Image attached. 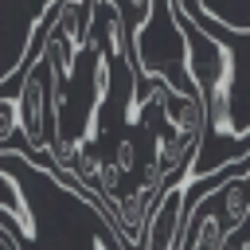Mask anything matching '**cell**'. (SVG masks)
<instances>
[{"instance_id": "2", "label": "cell", "mask_w": 250, "mask_h": 250, "mask_svg": "<svg viewBox=\"0 0 250 250\" xmlns=\"http://www.w3.org/2000/svg\"><path fill=\"white\" fill-rule=\"evenodd\" d=\"M191 188H195V180L180 176L156 195V203L148 211V223H145L141 250H180L184 246V227H188V211H191V203H188Z\"/></svg>"}, {"instance_id": "3", "label": "cell", "mask_w": 250, "mask_h": 250, "mask_svg": "<svg viewBox=\"0 0 250 250\" xmlns=\"http://www.w3.org/2000/svg\"><path fill=\"white\" fill-rule=\"evenodd\" d=\"M188 227H184V246L180 250H227V238H230V227L223 219V207H219V191H207L199 203H191L188 211Z\"/></svg>"}, {"instance_id": "4", "label": "cell", "mask_w": 250, "mask_h": 250, "mask_svg": "<svg viewBox=\"0 0 250 250\" xmlns=\"http://www.w3.org/2000/svg\"><path fill=\"white\" fill-rule=\"evenodd\" d=\"M195 20L203 16L207 23L230 31V35H250V0H191Z\"/></svg>"}, {"instance_id": "1", "label": "cell", "mask_w": 250, "mask_h": 250, "mask_svg": "<svg viewBox=\"0 0 250 250\" xmlns=\"http://www.w3.org/2000/svg\"><path fill=\"white\" fill-rule=\"evenodd\" d=\"M20 133L27 137L31 152L51 156L55 109H51V70H47V59H43V43L31 55V66L23 70V82H20Z\"/></svg>"}, {"instance_id": "5", "label": "cell", "mask_w": 250, "mask_h": 250, "mask_svg": "<svg viewBox=\"0 0 250 250\" xmlns=\"http://www.w3.org/2000/svg\"><path fill=\"white\" fill-rule=\"evenodd\" d=\"M0 250H16V242H12L8 234H4V238H0Z\"/></svg>"}]
</instances>
